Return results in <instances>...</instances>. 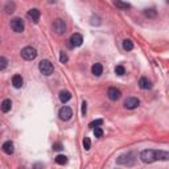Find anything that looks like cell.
<instances>
[{"instance_id": "6da1fadb", "label": "cell", "mask_w": 169, "mask_h": 169, "mask_svg": "<svg viewBox=\"0 0 169 169\" xmlns=\"http://www.w3.org/2000/svg\"><path fill=\"white\" fill-rule=\"evenodd\" d=\"M140 159H142L143 162H147V164H151L157 160V151L153 149H145L140 153Z\"/></svg>"}, {"instance_id": "7a4b0ae2", "label": "cell", "mask_w": 169, "mask_h": 169, "mask_svg": "<svg viewBox=\"0 0 169 169\" xmlns=\"http://www.w3.org/2000/svg\"><path fill=\"white\" fill-rule=\"evenodd\" d=\"M135 153H132V152H129V153H126V155H122L119 156V159L116 160L118 164L120 165H127V167H131L135 164Z\"/></svg>"}, {"instance_id": "3957f363", "label": "cell", "mask_w": 169, "mask_h": 169, "mask_svg": "<svg viewBox=\"0 0 169 169\" xmlns=\"http://www.w3.org/2000/svg\"><path fill=\"white\" fill-rule=\"evenodd\" d=\"M66 29H67V27H66V22L62 20V19H57V20H54L53 22V31L54 33L57 36H62L66 33Z\"/></svg>"}, {"instance_id": "277c9868", "label": "cell", "mask_w": 169, "mask_h": 169, "mask_svg": "<svg viewBox=\"0 0 169 169\" xmlns=\"http://www.w3.org/2000/svg\"><path fill=\"white\" fill-rule=\"evenodd\" d=\"M38 69H40V71L44 75H50V74H53V71H54V67H53L52 62L48 60H42L41 62L38 64Z\"/></svg>"}, {"instance_id": "5b68a950", "label": "cell", "mask_w": 169, "mask_h": 169, "mask_svg": "<svg viewBox=\"0 0 169 169\" xmlns=\"http://www.w3.org/2000/svg\"><path fill=\"white\" fill-rule=\"evenodd\" d=\"M21 57L27 61H33L37 57V50L32 46H25L21 50Z\"/></svg>"}, {"instance_id": "8992f818", "label": "cell", "mask_w": 169, "mask_h": 169, "mask_svg": "<svg viewBox=\"0 0 169 169\" xmlns=\"http://www.w3.org/2000/svg\"><path fill=\"white\" fill-rule=\"evenodd\" d=\"M11 28H12V31L16 32V33H21L24 32V20L20 19V17H16L13 20H11Z\"/></svg>"}, {"instance_id": "52a82bcc", "label": "cell", "mask_w": 169, "mask_h": 169, "mask_svg": "<svg viewBox=\"0 0 169 169\" xmlns=\"http://www.w3.org/2000/svg\"><path fill=\"white\" fill-rule=\"evenodd\" d=\"M58 116H60V119L61 120H69L70 118L73 116V111H71V109L70 107H62V109L60 110V112H58Z\"/></svg>"}, {"instance_id": "ba28073f", "label": "cell", "mask_w": 169, "mask_h": 169, "mask_svg": "<svg viewBox=\"0 0 169 169\" xmlns=\"http://www.w3.org/2000/svg\"><path fill=\"white\" fill-rule=\"evenodd\" d=\"M140 104V100L138 98H135V97H129L124 100V107L128 110H133V109H136V107H139Z\"/></svg>"}, {"instance_id": "9c48e42d", "label": "cell", "mask_w": 169, "mask_h": 169, "mask_svg": "<svg viewBox=\"0 0 169 169\" xmlns=\"http://www.w3.org/2000/svg\"><path fill=\"white\" fill-rule=\"evenodd\" d=\"M107 95H109V98L111 100H118L120 97H122V93H120V90L119 89H116V87H110L109 89V91H107Z\"/></svg>"}, {"instance_id": "30bf717a", "label": "cell", "mask_w": 169, "mask_h": 169, "mask_svg": "<svg viewBox=\"0 0 169 169\" xmlns=\"http://www.w3.org/2000/svg\"><path fill=\"white\" fill-rule=\"evenodd\" d=\"M70 42H71V46H81L83 42V37L81 35H78V33H74L70 37Z\"/></svg>"}, {"instance_id": "8fae6325", "label": "cell", "mask_w": 169, "mask_h": 169, "mask_svg": "<svg viewBox=\"0 0 169 169\" xmlns=\"http://www.w3.org/2000/svg\"><path fill=\"white\" fill-rule=\"evenodd\" d=\"M28 16L33 20V22H38V20H40V11H38L37 8H33V9H29V12H28Z\"/></svg>"}, {"instance_id": "7c38bea8", "label": "cell", "mask_w": 169, "mask_h": 169, "mask_svg": "<svg viewBox=\"0 0 169 169\" xmlns=\"http://www.w3.org/2000/svg\"><path fill=\"white\" fill-rule=\"evenodd\" d=\"M15 145L13 143L11 142V140H8V142H5L3 144V151H4V153H7V155H12L13 153V151H15Z\"/></svg>"}, {"instance_id": "4fadbf2b", "label": "cell", "mask_w": 169, "mask_h": 169, "mask_svg": "<svg viewBox=\"0 0 169 169\" xmlns=\"http://www.w3.org/2000/svg\"><path fill=\"white\" fill-rule=\"evenodd\" d=\"M139 86L143 90H149L152 87V83H151V81L148 80V78L143 77V78H140V81H139Z\"/></svg>"}, {"instance_id": "5bb4252c", "label": "cell", "mask_w": 169, "mask_h": 169, "mask_svg": "<svg viewBox=\"0 0 169 169\" xmlns=\"http://www.w3.org/2000/svg\"><path fill=\"white\" fill-rule=\"evenodd\" d=\"M22 83H24V81H22V77H21V75H19V74L13 75V78H12V84H13V87H16V89H21V87H22Z\"/></svg>"}, {"instance_id": "9a60e30c", "label": "cell", "mask_w": 169, "mask_h": 169, "mask_svg": "<svg viewBox=\"0 0 169 169\" xmlns=\"http://www.w3.org/2000/svg\"><path fill=\"white\" fill-rule=\"evenodd\" d=\"M91 71H93V74H94L95 77L102 75V73H103V66H102V64H94L93 67H91Z\"/></svg>"}, {"instance_id": "2e32d148", "label": "cell", "mask_w": 169, "mask_h": 169, "mask_svg": "<svg viewBox=\"0 0 169 169\" xmlns=\"http://www.w3.org/2000/svg\"><path fill=\"white\" fill-rule=\"evenodd\" d=\"M71 99V94L69 91H66V90H62V91L60 93V100L62 103H66V102H69V100Z\"/></svg>"}, {"instance_id": "e0dca14e", "label": "cell", "mask_w": 169, "mask_h": 169, "mask_svg": "<svg viewBox=\"0 0 169 169\" xmlns=\"http://www.w3.org/2000/svg\"><path fill=\"white\" fill-rule=\"evenodd\" d=\"M11 107H12V102H11V99H4L2 102L0 109H2L3 112H8V111H11Z\"/></svg>"}, {"instance_id": "ac0fdd59", "label": "cell", "mask_w": 169, "mask_h": 169, "mask_svg": "<svg viewBox=\"0 0 169 169\" xmlns=\"http://www.w3.org/2000/svg\"><path fill=\"white\" fill-rule=\"evenodd\" d=\"M157 160L168 161L169 160V153L167 151H157Z\"/></svg>"}, {"instance_id": "d6986e66", "label": "cell", "mask_w": 169, "mask_h": 169, "mask_svg": "<svg viewBox=\"0 0 169 169\" xmlns=\"http://www.w3.org/2000/svg\"><path fill=\"white\" fill-rule=\"evenodd\" d=\"M15 9H16V4L13 2H8L7 4H5V7H4V11L7 13H13Z\"/></svg>"}, {"instance_id": "ffe728a7", "label": "cell", "mask_w": 169, "mask_h": 169, "mask_svg": "<svg viewBox=\"0 0 169 169\" xmlns=\"http://www.w3.org/2000/svg\"><path fill=\"white\" fill-rule=\"evenodd\" d=\"M56 162H57L58 165H65L67 162V157L64 156V155H58L57 157H56Z\"/></svg>"}, {"instance_id": "44dd1931", "label": "cell", "mask_w": 169, "mask_h": 169, "mask_svg": "<svg viewBox=\"0 0 169 169\" xmlns=\"http://www.w3.org/2000/svg\"><path fill=\"white\" fill-rule=\"evenodd\" d=\"M123 49L127 50V52L132 50L133 49V42L131 40H124V41H123Z\"/></svg>"}, {"instance_id": "7402d4cb", "label": "cell", "mask_w": 169, "mask_h": 169, "mask_svg": "<svg viewBox=\"0 0 169 169\" xmlns=\"http://www.w3.org/2000/svg\"><path fill=\"white\" fill-rule=\"evenodd\" d=\"M144 15L147 16V17L153 19V17H156L157 12H156V9H155V8H149V9H145V11H144Z\"/></svg>"}, {"instance_id": "603a6c76", "label": "cell", "mask_w": 169, "mask_h": 169, "mask_svg": "<svg viewBox=\"0 0 169 169\" xmlns=\"http://www.w3.org/2000/svg\"><path fill=\"white\" fill-rule=\"evenodd\" d=\"M103 124V120L102 119H98V120H94V122H91L89 124V127L90 128H95V127H99V126H102Z\"/></svg>"}, {"instance_id": "cb8c5ba5", "label": "cell", "mask_w": 169, "mask_h": 169, "mask_svg": "<svg viewBox=\"0 0 169 169\" xmlns=\"http://www.w3.org/2000/svg\"><path fill=\"white\" fill-rule=\"evenodd\" d=\"M83 148H84V151H89L90 148H91V142H90L89 138L83 139Z\"/></svg>"}, {"instance_id": "d4e9b609", "label": "cell", "mask_w": 169, "mask_h": 169, "mask_svg": "<svg viewBox=\"0 0 169 169\" xmlns=\"http://www.w3.org/2000/svg\"><path fill=\"white\" fill-rule=\"evenodd\" d=\"M7 66H8V61H7V58L0 57V70H4Z\"/></svg>"}, {"instance_id": "484cf974", "label": "cell", "mask_w": 169, "mask_h": 169, "mask_svg": "<svg viewBox=\"0 0 169 169\" xmlns=\"http://www.w3.org/2000/svg\"><path fill=\"white\" fill-rule=\"evenodd\" d=\"M94 135H95V138H102L103 136V129L100 128V127H95Z\"/></svg>"}, {"instance_id": "4316f807", "label": "cell", "mask_w": 169, "mask_h": 169, "mask_svg": "<svg viewBox=\"0 0 169 169\" xmlns=\"http://www.w3.org/2000/svg\"><path fill=\"white\" fill-rule=\"evenodd\" d=\"M115 73H116L118 75H123V74L126 73V69H124V67H123L122 65H119V66L115 67Z\"/></svg>"}, {"instance_id": "83f0119b", "label": "cell", "mask_w": 169, "mask_h": 169, "mask_svg": "<svg viewBox=\"0 0 169 169\" xmlns=\"http://www.w3.org/2000/svg\"><path fill=\"white\" fill-rule=\"evenodd\" d=\"M115 5H118V7H120V8H129V5L126 4V3H122L120 0H115Z\"/></svg>"}, {"instance_id": "f1b7e54d", "label": "cell", "mask_w": 169, "mask_h": 169, "mask_svg": "<svg viewBox=\"0 0 169 169\" xmlns=\"http://www.w3.org/2000/svg\"><path fill=\"white\" fill-rule=\"evenodd\" d=\"M67 56L64 53V52H61V54H60V61H61V64H66L67 62Z\"/></svg>"}, {"instance_id": "f546056e", "label": "cell", "mask_w": 169, "mask_h": 169, "mask_svg": "<svg viewBox=\"0 0 169 169\" xmlns=\"http://www.w3.org/2000/svg\"><path fill=\"white\" fill-rule=\"evenodd\" d=\"M62 148L64 147H62V144H61V143H54L53 144V151H61Z\"/></svg>"}, {"instance_id": "4dcf8cb0", "label": "cell", "mask_w": 169, "mask_h": 169, "mask_svg": "<svg viewBox=\"0 0 169 169\" xmlns=\"http://www.w3.org/2000/svg\"><path fill=\"white\" fill-rule=\"evenodd\" d=\"M86 111H87V103H86V102H83V103H82V110H81V112H82V115H83V116L86 115Z\"/></svg>"}, {"instance_id": "1f68e13d", "label": "cell", "mask_w": 169, "mask_h": 169, "mask_svg": "<svg viewBox=\"0 0 169 169\" xmlns=\"http://www.w3.org/2000/svg\"><path fill=\"white\" fill-rule=\"evenodd\" d=\"M57 2V0H49V3H56Z\"/></svg>"}]
</instances>
